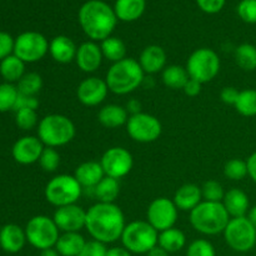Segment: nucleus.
I'll use <instances>...</instances> for the list:
<instances>
[{"label":"nucleus","instance_id":"nucleus-1","mask_svg":"<svg viewBox=\"0 0 256 256\" xmlns=\"http://www.w3.org/2000/svg\"><path fill=\"white\" fill-rule=\"evenodd\" d=\"M125 225L124 212L114 202H96L86 210L85 229L92 240L105 245L118 242Z\"/></svg>","mask_w":256,"mask_h":256},{"label":"nucleus","instance_id":"nucleus-2","mask_svg":"<svg viewBox=\"0 0 256 256\" xmlns=\"http://www.w3.org/2000/svg\"><path fill=\"white\" fill-rule=\"evenodd\" d=\"M116 22L114 10L100 0H89L79 10L80 26L92 42H102L112 36Z\"/></svg>","mask_w":256,"mask_h":256},{"label":"nucleus","instance_id":"nucleus-3","mask_svg":"<svg viewBox=\"0 0 256 256\" xmlns=\"http://www.w3.org/2000/svg\"><path fill=\"white\" fill-rule=\"evenodd\" d=\"M144 76L145 72H142L139 62L132 58H125L109 68L105 82L112 92L116 95H128L142 86L145 80Z\"/></svg>","mask_w":256,"mask_h":256},{"label":"nucleus","instance_id":"nucleus-4","mask_svg":"<svg viewBox=\"0 0 256 256\" xmlns=\"http://www.w3.org/2000/svg\"><path fill=\"white\" fill-rule=\"evenodd\" d=\"M230 215L222 202L202 200L195 209L190 212V224L202 235H218L224 232L230 222Z\"/></svg>","mask_w":256,"mask_h":256},{"label":"nucleus","instance_id":"nucleus-5","mask_svg":"<svg viewBox=\"0 0 256 256\" xmlns=\"http://www.w3.org/2000/svg\"><path fill=\"white\" fill-rule=\"evenodd\" d=\"M76 134L72 119L62 114H49L38 124V138L48 148L64 146L72 142Z\"/></svg>","mask_w":256,"mask_h":256},{"label":"nucleus","instance_id":"nucleus-6","mask_svg":"<svg viewBox=\"0 0 256 256\" xmlns=\"http://www.w3.org/2000/svg\"><path fill=\"white\" fill-rule=\"evenodd\" d=\"M120 240L132 254H148L158 245L159 232L148 222L136 220L125 225Z\"/></svg>","mask_w":256,"mask_h":256},{"label":"nucleus","instance_id":"nucleus-7","mask_svg":"<svg viewBox=\"0 0 256 256\" xmlns=\"http://www.w3.org/2000/svg\"><path fill=\"white\" fill-rule=\"evenodd\" d=\"M82 185L74 175L60 174L49 180L44 190L45 199L55 208L76 204L82 196Z\"/></svg>","mask_w":256,"mask_h":256},{"label":"nucleus","instance_id":"nucleus-8","mask_svg":"<svg viewBox=\"0 0 256 256\" xmlns=\"http://www.w3.org/2000/svg\"><path fill=\"white\" fill-rule=\"evenodd\" d=\"M185 69L190 79L205 84L212 82L219 74L220 58L216 52L210 48H200L190 54Z\"/></svg>","mask_w":256,"mask_h":256},{"label":"nucleus","instance_id":"nucleus-9","mask_svg":"<svg viewBox=\"0 0 256 256\" xmlns=\"http://www.w3.org/2000/svg\"><path fill=\"white\" fill-rule=\"evenodd\" d=\"M24 230L28 242L40 252L55 248L60 236V230L54 219L46 215L32 216Z\"/></svg>","mask_w":256,"mask_h":256},{"label":"nucleus","instance_id":"nucleus-10","mask_svg":"<svg viewBox=\"0 0 256 256\" xmlns=\"http://www.w3.org/2000/svg\"><path fill=\"white\" fill-rule=\"evenodd\" d=\"M222 234L226 244L238 252H250L256 244V229L248 216L232 218Z\"/></svg>","mask_w":256,"mask_h":256},{"label":"nucleus","instance_id":"nucleus-11","mask_svg":"<svg viewBox=\"0 0 256 256\" xmlns=\"http://www.w3.org/2000/svg\"><path fill=\"white\" fill-rule=\"evenodd\" d=\"M49 52V42L38 32H22L15 39L14 52L25 64L40 62Z\"/></svg>","mask_w":256,"mask_h":256},{"label":"nucleus","instance_id":"nucleus-12","mask_svg":"<svg viewBox=\"0 0 256 256\" xmlns=\"http://www.w3.org/2000/svg\"><path fill=\"white\" fill-rule=\"evenodd\" d=\"M126 132L134 142L149 144L159 139L162 126L156 116L142 112L130 115L126 122Z\"/></svg>","mask_w":256,"mask_h":256},{"label":"nucleus","instance_id":"nucleus-13","mask_svg":"<svg viewBox=\"0 0 256 256\" xmlns=\"http://www.w3.org/2000/svg\"><path fill=\"white\" fill-rule=\"evenodd\" d=\"M178 215H179V209L172 200L168 198H156L148 206L146 222L158 232H162L170 228H174L178 222Z\"/></svg>","mask_w":256,"mask_h":256},{"label":"nucleus","instance_id":"nucleus-14","mask_svg":"<svg viewBox=\"0 0 256 256\" xmlns=\"http://www.w3.org/2000/svg\"><path fill=\"white\" fill-rule=\"evenodd\" d=\"M100 164L106 176L119 180L132 172L134 159L129 150L122 146H114L102 154Z\"/></svg>","mask_w":256,"mask_h":256},{"label":"nucleus","instance_id":"nucleus-15","mask_svg":"<svg viewBox=\"0 0 256 256\" xmlns=\"http://www.w3.org/2000/svg\"><path fill=\"white\" fill-rule=\"evenodd\" d=\"M52 219L60 232H79L82 229H85L86 210L76 204L56 208Z\"/></svg>","mask_w":256,"mask_h":256},{"label":"nucleus","instance_id":"nucleus-16","mask_svg":"<svg viewBox=\"0 0 256 256\" xmlns=\"http://www.w3.org/2000/svg\"><path fill=\"white\" fill-rule=\"evenodd\" d=\"M106 82L102 78L89 76L82 80L76 89L78 100L85 106H98L106 99L109 94Z\"/></svg>","mask_w":256,"mask_h":256},{"label":"nucleus","instance_id":"nucleus-17","mask_svg":"<svg viewBox=\"0 0 256 256\" xmlns=\"http://www.w3.org/2000/svg\"><path fill=\"white\" fill-rule=\"evenodd\" d=\"M44 144L38 136L26 135L14 142L12 149V155L18 164L32 165L39 162L40 155L44 150Z\"/></svg>","mask_w":256,"mask_h":256},{"label":"nucleus","instance_id":"nucleus-18","mask_svg":"<svg viewBox=\"0 0 256 256\" xmlns=\"http://www.w3.org/2000/svg\"><path fill=\"white\" fill-rule=\"evenodd\" d=\"M102 59L104 56H102V48L92 40L82 42L80 46H78L75 62L82 72L88 74L95 72L102 66Z\"/></svg>","mask_w":256,"mask_h":256},{"label":"nucleus","instance_id":"nucleus-19","mask_svg":"<svg viewBox=\"0 0 256 256\" xmlns=\"http://www.w3.org/2000/svg\"><path fill=\"white\" fill-rule=\"evenodd\" d=\"M25 230L16 224H6L0 229V248L5 252L16 254L26 244Z\"/></svg>","mask_w":256,"mask_h":256},{"label":"nucleus","instance_id":"nucleus-20","mask_svg":"<svg viewBox=\"0 0 256 256\" xmlns=\"http://www.w3.org/2000/svg\"><path fill=\"white\" fill-rule=\"evenodd\" d=\"M138 62L145 74H156L166 68V52L159 45H149L142 50Z\"/></svg>","mask_w":256,"mask_h":256},{"label":"nucleus","instance_id":"nucleus-21","mask_svg":"<svg viewBox=\"0 0 256 256\" xmlns=\"http://www.w3.org/2000/svg\"><path fill=\"white\" fill-rule=\"evenodd\" d=\"M78 46L75 42L65 35H58L49 42V54L54 62L59 64H69L76 56Z\"/></svg>","mask_w":256,"mask_h":256},{"label":"nucleus","instance_id":"nucleus-22","mask_svg":"<svg viewBox=\"0 0 256 256\" xmlns=\"http://www.w3.org/2000/svg\"><path fill=\"white\" fill-rule=\"evenodd\" d=\"M74 176L82 188L94 189L104 179L105 172L100 162H85L75 169Z\"/></svg>","mask_w":256,"mask_h":256},{"label":"nucleus","instance_id":"nucleus-23","mask_svg":"<svg viewBox=\"0 0 256 256\" xmlns=\"http://www.w3.org/2000/svg\"><path fill=\"white\" fill-rule=\"evenodd\" d=\"M222 202L225 209H226L228 214L230 215V218L246 216L250 210L249 196L246 195V192L238 189V188L225 192L224 199H222Z\"/></svg>","mask_w":256,"mask_h":256},{"label":"nucleus","instance_id":"nucleus-24","mask_svg":"<svg viewBox=\"0 0 256 256\" xmlns=\"http://www.w3.org/2000/svg\"><path fill=\"white\" fill-rule=\"evenodd\" d=\"M172 202L179 210L190 212L202 202V188L195 184H184L175 192Z\"/></svg>","mask_w":256,"mask_h":256},{"label":"nucleus","instance_id":"nucleus-25","mask_svg":"<svg viewBox=\"0 0 256 256\" xmlns=\"http://www.w3.org/2000/svg\"><path fill=\"white\" fill-rule=\"evenodd\" d=\"M129 112L126 108L118 104H108L102 106L98 112V120L100 124L108 129H115L126 125Z\"/></svg>","mask_w":256,"mask_h":256},{"label":"nucleus","instance_id":"nucleus-26","mask_svg":"<svg viewBox=\"0 0 256 256\" xmlns=\"http://www.w3.org/2000/svg\"><path fill=\"white\" fill-rule=\"evenodd\" d=\"M84 236L79 232H62L58 239L55 249L60 256H78L85 246Z\"/></svg>","mask_w":256,"mask_h":256},{"label":"nucleus","instance_id":"nucleus-27","mask_svg":"<svg viewBox=\"0 0 256 256\" xmlns=\"http://www.w3.org/2000/svg\"><path fill=\"white\" fill-rule=\"evenodd\" d=\"M145 10V0H116L115 15L122 22H135Z\"/></svg>","mask_w":256,"mask_h":256},{"label":"nucleus","instance_id":"nucleus-28","mask_svg":"<svg viewBox=\"0 0 256 256\" xmlns=\"http://www.w3.org/2000/svg\"><path fill=\"white\" fill-rule=\"evenodd\" d=\"M0 75L5 82H18L25 75V62L16 55H9L0 62Z\"/></svg>","mask_w":256,"mask_h":256},{"label":"nucleus","instance_id":"nucleus-29","mask_svg":"<svg viewBox=\"0 0 256 256\" xmlns=\"http://www.w3.org/2000/svg\"><path fill=\"white\" fill-rule=\"evenodd\" d=\"M185 244H186V236L182 230L176 229L175 226L159 232L158 245L166 250L169 254L180 252L185 246Z\"/></svg>","mask_w":256,"mask_h":256},{"label":"nucleus","instance_id":"nucleus-30","mask_svg":"<svg viewBox=\"0 0 256 256\" xmlns=\"http://www.w3.org/2000/svg\"><path fill=\"white\" fill-rule=\"evenodd\" d=\"M162 82L166 88L172 90L178 89H184L185 84L188 82V80L190 79L189 74H188L186 69L182 65H169V66L165 68L162 70Z\"/></svg>","mask_w":256,"mask_h":256},{"label":"nucleus","instance_id":"nucleus-31","mask_svg":"<svg viewBox=\"0 0 256 256\" xmlns=\"http://www.w3.org/2000/svg\"><path fill=\"white\" fill-rule=\"evenodd\" d=\"M92 190L99 202H114L120 194L119 180L105 175L104 179Z\"/></svg>","mask_w":256,"mask_h":256},{"label":"nucleus","instance_id":"nucleus-32","mask_svg":"<svg viewBox=\"0 0 256 256\" xmlns=\"http://www.w3.org/2000/svg\"><path fill=\"white\" fill-rule=\"evenodd\" d=\"M100 48L104 59L109 60L112 64L126 58V45L116 36H109L108 39L102 40Z\"/></svg>","mask_w":256,"mask_h":256},{"label":"nucleus","instance_id":"nucleus-33","mask_svg":"<svg viewBox=\"0 0 256 256\" xmlns=\"http://www.w3.org/2000/svg\"><path fill=\"white\" fill-rule=\"evenodd\" d=\"M235 62L240 69L254 72L256 69V46L249 42L239 45L235 49Z\"/></svg>","mask_w":256,"mask_h":256},{"label":"nucleus","instance_id":"nucleus-34","mask_svg":"<svg viewBox=\"0 0 256 256\" xmlns=\"http://www.w3.org/2000/svg\"><path fill=\"white\" fill-rule=\"evenodd\" d=\"M234 106L236 112L240 115H242V116H256V90H242L239 92V96H238V100Z\"/></svg>","mask_w":256,"mask_h":256},{"label":"nucleus","instance_id":"nucleus-35","mask_svg":"<svg viewBox=\"0 0 256 256\" xmlns=\"http://www.w3.org/2000/svg\"><path fill=\"white\" fill-rule=\"evenodd\" d=\"M19 94L36 96L42 88V78L38 72H25L24 76L16 82Z\"/></svg>","mask_w":256,"mask_h":256},{"label":"nucleus","instance_id":"nucleus-36","mask_svg":"<svg viewBox=\"0 0 256 256\" xmlns=\"http://www.w3.org/2000/svg\"><path fill=\"white\" fill-rule=\"evenodd\" d=\"M18 96H19V92H18L16 85L10 84V82L0 84V112L14 110Z\"/></svg>","mask_w":256,"mask_h":256},{"label":"nucleus","instance_id":"nucleus-37","mask_svg":"<svg viewBox=\"0 0 256 256\" xmlns=\"http://www.w3.org/2000/svg\"><path fill=\"white\" fill-rule=\"evenodd\" d=\"M15 124L19 129L32 130L35 126H38L39 120H38L36 110L34 109H20L15 112Z\"/></svg>","mask_w":256,"mask_h":256},{"label":"nucleus","instance_id":"nucleus-38","mask_svg":"<svg viewBox=\"0 0 256 256\" xmlns=\"http://www.w3.org/2000/svg\"><path fill=\"white\" fill-rule=\"evenodd\" d=\"M224 175L230 180L239 182L248 175V164L242 159H232L224 166Z\"/></svg>","mask_w":256,"mask_h":256},{"label":"nucleus","instance_id":"nucleus-39","mask_svg":"<svg viewBox=\"0 0 256 256\" xmlns=\"http://www.w3.org/2000/svg\"><path fill=\"white\" fill-rule=\"evenodd\" d=\"M202 200L205 202H222L224 199V188L219 182L215 180H208L204 182L202 186Z\"/></svg>","mask_w":256,"mask_h":256},{"label":"nucleus","instance_id":"nucleus-40","mask_svg":"<svg viewBox=\"0 0 256 256\" xmlns=\"http://www.w3.org/2000/svg\"><path fill=\"white\" fill-rule=\"evenodd\" d=\"M39 164L42 169L46 172H52L59 168L60 165V154L54 148L45 146L40 155Z\"/></svg>","mask_w":256,"mask_h":256},{"label":"nucleus","instance_id":"nucleus-41","mask_svg":"<svg viewBox=\"0 0 256 256\" xmlns=\"http://www.w3.org/2000/svg\"><path fill=\"white\" fill-rule=\"evenodd\" d=\"M186 256H216V252L210 242L205 239H198L189 245Z\"/></svg>","mask_w":256,"mask_h":256},{"label":"nucleus","instance_id":"nucleus-42","mask_svg":"<svg viewBox=\"0 0 256 256\" xmlns=\"http://www.w3.org/2000/svg\"><path fill=\"white\" fill-rule=\"evenodd\" d=\"M238 14L248 24H255L256 0H242L238 6Z\"/></svg>","mask_w":256,"mask_h":256},{"label":"nucleus","instance_id":"nucleus-43","mask_svg":"<svg viewBox=\"0 0 256 256\" xmlns=\"http://www.w3.org/2000/svg\"><path fill=\"white\" fill-rule=\"evenodd\" d=\"M106 252L108 249L105 244L96 240H92V242H86L82 252L78 256H106Z\"/></svg>","mask_w":256,"mask_h":256},{"label":"nucleus","instance_id":"nucleus-44","mask_svg":"<svg viewBox=\"0 0 256 256\" xmlns=\"http://www.w3.org/2000/svg\"><path fill=\"white\" fill-rule=\"evenodd\" d=\"M14 42L15 39L9 32H0V62L14 52Z\"/></svg>","mask_w":256,"mask_h":256},{"label":"nucleus","instance_id":"nucleus-45","mask_svg":"<svg viewBox=\"0 0 256 256\" xmlns=\"http://www.w3.org/2000/svg\"><path fill=\"white\" fill-rule=\"evenodd\" d=\"M39 108V100L36 96H28V95L19 94L16 102H15L14 112L20 109H34Z\"/></svg>","mask_w":256,"mask_h":256},{"label":"nucleus","instance_id":"nucleus-46","mask_svg":"<svg viewBox=\"0 0 256 256\" xmlns=\"http://www.w3.org/2000/svg\"><path fill=\"white\" fill-rule=\"evenodd\" d=\"M196 2L202 12L208 14H215L222 9L225 0H196Z\"/></svg>","mask_w":256,"mask_h":256},{"label":"nucleus","instance_id":"nucleus-47","mask_svg":"<svg viewBox=\"0 0 256 256\" xmlns=\"http://www.w3.org/2000/svg\"><path fill=\"white\" fill-rule=\"evenodd\" d=\"M239 90L234 86H226L220 92V99L224 104L226 105H232L234 106L235 102H236L238 96H239Z\"/></svg>","mask_w":256,"mask_h":256},{"label":"nucleus","instance_id":"nucleus-48","mask_svg":"<svg viewBox=\"0 0 256 256\" xmlns=\"http://www.w3.org/2000/svg\"><path fill=\"white\" fill-rule=\"evenodd\" d=\"M202 84H200V82H196V80L189 79L186 84H185L182 92H184L185 95H188V96L195 98L202 92Z\"/></svg>","mask_w":256,"mask_h":256},{"label":"nucleus","instance_id":"nucleus-49","mask_svg":"<svg viewBox=\"0 0 256 256\" xmlns=\"http://www.w3.org/2000/svg\"><path fill=\"white\" fill-rule=\"evenodd\" d=\"M248 164V175L252 178V180L256 182V152H252L246 160Z\"/></svg>","mask_w":256,"mask_h":256},{"label":"nucleus","instance_id":"nucleus-50","mask_svg":"<svg viewBox=\"0 0 256 256\" xmlns=\"http://www.w3.org/2000/svg\"><path fill=\"white\" fill-rule=\"evenodd\" d=\"M106 256H132V252L128 249H125L124 246H115L108 249Z\"/></svg>","mask_w":256,"mask_h":256},{"label":"nucleus","instance_id":"nucleus-51","mask_svg":"<svg viewBox=\"0 0 256 256\" xmlns=\"http://www.w3.org/2000/svg\"><path fill=\"white\" fill-rule=\"evenodd\" d=\"M126 110L128 112H130L132 115L138 114V112H142V104H140V102H138V100L132 99L128 102Z\"/></svg>","mask_w":256,"mask_h":256},{"label":"nucleus","instance_id":"nucleus-52","mask_svg":"<svg viewBox=\"0 0 256 256\" xmlns=\"http://www.w3.org/2000/svg\"><path fill=\"white\" fill-rule=\"evenodd\" d=\"M146 256H169V252L166 250H164L162 248H160L159 245H156L155 248H152L149 252H148Z\"/></svg>","mask_w":256,"mask_h":256},{"label":"nucleus","instance_id":"nucleus-53","mask_svg":"<svg viewBox=\"0 0 256 256\" xmlns=\"http://www.w3.org/2000/svg\"><path fill=\"white\" fill-rule=\"evenodd\" d=\"M248 219L250 220V222L254 225L256 229V206L252 208V209L249 210V212H248Z\"/></svg>","mask_w":256,"mask_h":256},{"label":"nucleus","instance_id":"nucleus-54","mask_svg":"<svg viewBox=\"0 0 256 256\" xmlns=\"http://www.w3.org/2000/svg\"><path fill=\"white\" fill-rule=\"evenodd\" d=\"M40 256H60L59 252H56L55 248H52V249H46V250H42L40 252Z\"/></svg>","mask_w":256,"mask_h":256}]
</instances>
